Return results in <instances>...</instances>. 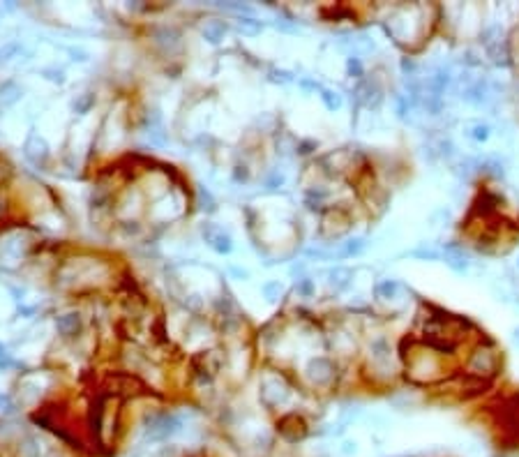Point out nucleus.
Segmentation results:
<instances>
[{"instance_id":"obj_1","label":"nucleus","mask_w":519,"mask_h":457,"mask_svg":"<svg viewBox=\"0 0 519 457\" xmlns=\"http://www.w3.org/2000/svg\"><path fill=\"white\" fill-rule=\"evenodd\" d=\"M180 427H183V420L178 416H173V413H159V416H152L146 422V439L164 441L168 437H173L176 432H180Z\"/></svg>"},{"instance_id":"obj_2","label":"nucleus","mask_w":519,"mask_h":457,"mask_svg":"<svg viewBox=\"0 0 519 457\" xmlns=\"http://www.w3.org/2000/svg\"><path fill=\"white\" fill-rule=\"evenodd\" d=\"M203 240L217 252V254H229L233 249V240L229 233H224V228H220L217 224H203L201 228Z\"/></svg>"},{"instance_id":"obj_3","label":"nucleus","mask_w":519,"mask_h":457,"mask_svg":"<svg viewBox=\"0 0 519 457\" xmlns=\"http://www.w3.org/2000/svg\"><path fill=\"white\" fill-rule=\"evenodd\" d=\"M23 150H26V157L30 159L35 167H44L46 159H49V146H46V141L42 139V136H37V134H30V136H28Z\"/></svg>"},{"instance_id":"obj_4","label":"nucleus","mask_w":519,"mask_h":457,"mask_svg":"<svg viewBox=\"0 0 519 457\" xmlns=\"http://www.w3.org/2000/svg\"><path fill=\"white\" fill-rule=\"evenodd\" d=\"M79 328H81V317L76 312H67V314H60V317L56 319V330L60 335H65V337L76 335Z\"/></svg>"},{"instance_id":"obj_5","label":"nucleus","mask_w":519,"mask_h":457,"mask_svg":"<svg viewBox=\"0 0 519 457\" xmlns=\"http://www.w3.org/2000/svg\"><path fill=\"white\" fill-rule=\"evenodd\" d=\"M21 95H23V90L19 88L14 81H7V83L0 88V104H2V106L17 104L19 99H21Z\"/></svg>"},{"instance_id":"obj_6","label":"nucleus","mask_w":519,"mask_h":457,"mask_svg":"<svg viewBox=\"0 0 519 457\" xmlns=\"http://www.w3.org/2000/svg\"><path fill=\"white\" fill-rule=\"evenodd\" d=\"M224 33H226V23H222V21H210V23L203 26V37L210 44H220L224 39Z\"/></svg>"},{"instance_id":"obj_7","label":"nucleus","mask_w":519,"mask_h":457,"mask_svg":"<svg viewBox=\"0 0 519 457\" xmlns=\"http://www.w3.org/2000/svg\"><path fill=\"white\" fill-rule=\"evenodd\" d=\"M93 104H95V95L93 93H83V95H79L72 102V109H74V114H88Z\"/></svg>"},{"instance_id":"obj_8","label":"nucleus","mask_w":519,"mask_h":457,"mask_svg":"<svg viewBox=\"0 0 519 457\" xmlns=\"http://www.w3.org/2000/svg\"><path fill=\"white\" fill-rule=\"evenodd\" d=\"M178 39H180V35H178L176 30H171V28H162V30H157V33H155V42H157V44L176 46Z\"/></svg>"},{"instance_id":"obj_9","label":"nucleus","mask_w":519,"mask_h":457,"mask_svg":"<svg viewBox=\"0 0 519 457\" xmlns=\"http://www.w3.org/2000/svg\"><path fill=\"white\" fill-rule=\"evenodd\" d=\"M238 30L242 35H256L261 33V21H254V19H240L238 21Z\"/></svg>"},{"instance_id":"obj_10","label":"nucleus","mask_w":519,"mask_h":457,"mask_svg":"<svg viewBox=\"0 0 519 457\" xmlns=\"http://www.w3.org/2000/svg\"><path fill=\"white\" fill-rule=\"evenodd\" d=\"M323 102H326L328 109H339L342 106V97L337 95V93H333V90H323Z\"/></svg>"},{"instance_id":"obj_11","label":"nucleus","mask_w":519,"mask_h":457,"mask_svg":"<svg viewBox=\"0 0 519 457\" xmlns=\"http://www.w3.org/2000/svg\"><path fill=\"white\" fill-rule=\"evenodd\" d=\"M19 49H21V46H19V44H7V46H5V49H0V62L9 60V58H12V56H14V53L19 51Z\"/></svg>"},{"instance_id":"obj_12","label":"nucleus","mask_w":519,"mask_h":457,"mask_svg":"<svg viewBox=\"0 0 519 457\" xmlns=\"http://www.w3.org/2000/svg\"><path fill=\"white\" fill-rule=\"evenodd\" d=\"M12 365H14V361H12V356H9V353H7V349H5V346L0 344V367L5 369V367H12Z\"/></svg>"},{"instance_id":"obj_13","label":"nucleus","mask_w":519,"mask_h":457,"mask_svg":"<svg viewBox=\"0 0 519 457\" xmlns=\"http://www.w3.org/2000/svg\"><path fill=\"white\" fill-rule=\"evenodd\" d=\"M220 7L224 9H231V12H252V7H247V5H238V2H220Z\"/></svg>"},{"instance_id":"obj_14","label":"nucleus","mask_w":519,"mask_h":457,"mask_svg":"<svg viewBox=\"0 0 519 457\" xmlns=\"http://www.w3.org/2000/svg\"><path fill=\"white\" fill-rule=\"evenodd\" d=\"M349 275H351L349 270H342V268H339V270H334V273H333V282L337 280V286L342 289V286H346V282H349V280H344V277H349Z\"/></svg>"},{"instance_id":"obj_15","label":"nucleus","mask_w":519,"mask_h":457,"mask_svg":"<svg viewBox=\"0 0 519 457\" xmlns=\"http://www.w3.org/2000/svg\"><path fill=\"white\" fill-rule=\"evenodd\" d=\"M199 194H201V203H205V206H203V210H208V212H212V210H215V201H212V196H210V194H208V192H203V190H201V192H199Z\"/></svg>"},{"instance_id":"obj_16","label":"nucleus","mask_w":519,"mask_h":457,"mask_svg":"<svg viewBox=\"0 0 519 457\" xmlns=\"http://www.w3.org/2000/svg\"><path fill=\"white\" fill-rule=\"evenodd\" d=\"M270 81H279V83H289V81H291V74H286V72H277V70H273V72H270Z\"/></svg>"},{"instance_id":"obj_17","label":"nucleus","mask_w":519,"mask_h":457,"mask_svg":"<svg viewBox=\"0 0 519 457\" xmlns=\"http://www.w3.org/2000/svg\"><path fill=\"white\" fill-rule=\"evenodd\" d=\"M44 74H49V79L53 81V83H62L65 81V74H62L60 70L56 72V70H44Z\"/></svg>"},{"instance_id":"obj_18","label":"nucleus","mask_w":519,"mask_h":457,"mask_svg":"<svg viewBox=\"0 0 519 457\" xmlns=\"http://www.w3.org/2000/svg\"><path fill=\"white\" fill-rule=\"evenodd\" d=\"M0 406H5L2 411H7V413L14 411V406H12V402H9V397H0Z\"/></svg>"},{"instance_id":"obj_19","label":"nucleus","mask_w":519,"mask_h":457,"mask_svg":"<svg viewBox=\"0 0 519 457\" xmlns=\"http://www.w3.org/2000/svg\"><path fill=\"white\" fill-rule=\"evenodd\" d=\"M349 72H355V74H360V62L355 60V58H351V60H349Z\"/></svg>"},{"instance_id":"obj_20","label":"nucleus","mask_w":519,"mask_h":457,"mask_svg":"<svg viewBox=\"0 0 519 457\" xmlns=\"http://www.w3.org/2000/svg\"><path fill=\"white\" fill-rule=\"evenodd\" d=\"M300 291H302V293H309V291H312V284H309V282L305 280L302 284H300Z\"/></svg>"}]
</instances>
